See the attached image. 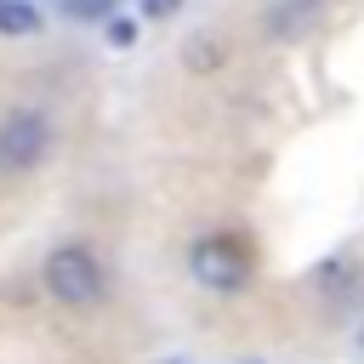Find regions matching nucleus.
I'll return each mask as SVG.
<instances>
[{"mask_svg": "<svg viewBox=\"0 0 364 364\" xmlns=\"http://www.w3.org/2000/svg\"><path fill=\"white\" fill-rule=\"evenodd\" d=\"M40 28V11L28 0H0V34H34Z\"/></svg>", "mask_w": 364, "mask_h": 364, "instance_id": "nucleus-5", "label": "nucleus"}, {"mask_svg": "<svg viewBox=\"0 0 364 364\" xmlns=\"http://www.w3.org/2000/svg\"><path fill=\"white\" fill-rule=\"evenodd\" d=\"M51 142H57V125L46 108H28V102L11 108L0 119V176H28L51 154Z\"/></svg>", "mask_w": 364, "mask_h": 364, "instance_id": "nucleus-3", "label": "nucleus"}, {"mask_svg": "<svg viewBox=\"0 0 364 364\" xmlns=\"http://www.w3.org/2000/svg\"><path fill=\"white\" fill-rule=\"evenodd\" d=\"M182 57H188V68H193V74H199V68H216V63H222V57H228V46H222V40H216V34H193V40H188V51H182Z\"/></svg>", "mask_w": 364, "mask_h": 364, "instance_id": "nucleus-6", "label": "nucleus"}, {"mask_svg": "<svg viewBox=\"0 0 364 364\" xmlns=\"http://www.w3.org/2000/svg\"><path fill=\"white\" fill-rule=\"evenodd\" d=\"M324 11H330V0H273L267 34H273V40H296V34H307Z\"/></svg>", "mask_w": 364, "mask_h": 364, "instance_id": "nucleus-4", "label": "nucleus"}, {"mask_svg": "<svg viewBox=\"0 0 364 364\" xmlns=\"http://www.w3.org/2000/svg\"><path fill=\"white\" fill-rule=\"evenodd\" d=\"M188 273H193L205 290L233 296V290H245V284L256 279V256H250V245H245L239 233H205V239H193V250H188Z\"/></svg>", "mask_w": 364, "mask_h": 364, "instance_id": "nucleus-2", "label": "nucleus"}, {"mask_svg": "<svg viewBox=\"0 0 364 364\" xmlns=\"http://www.w3.org/2000/svg\"><path fill=\"white\" fill-rule=\"evenodd\" d=\"M358 341H364V336H358Z\"/></svg>", "mask_w": 364, "mask_h": 364, "instance_id": "nucleus-9", "label": "nucleus"}, {"mask_svg": "<svg viewBox=\"0 0 364 364\" xmlns=\"http://www.w3.org/2000/svg\"><path fill=\"white\" fill-rule=\"evenodd\" d=\"M114 6H119V0H63L68 17H114Z\"/></svg>", "mask_w": 364, "mask_h": 364, "instance_id": "nucleus-7", "label": "nucleus"}, {"mask_svg": "<svg viewBox=\"0 0 364 364\" xmlns=\"http://www.w3.org/2000/svg\"><path fill=\"white\" fill-rule=\"evenodd\" d=\"M40 284H46V296H51L57 307L85 313V307H97V301L108 296V262H102L85 239H63V245L40 262Z\"/></svg>", "mask_w": 364, "mask_h": 364, "instance_id": "nucleus-1", "label": "nucleus"}, {"mask_svg": "<svg viewBox=\"0 0 364 364\" xmlns=\"http://www.w3.org/2000/svg\"><path fill=\"white\" fill-rule=\"evenodd\" d=\"M182 0H142V17H176Z\"/></svg>", "mask_w": 364, "mask_h": 364, "instance_id": "nucleus-8", "label": "nucleus"}]
</instances>
